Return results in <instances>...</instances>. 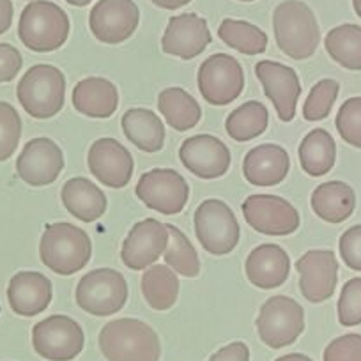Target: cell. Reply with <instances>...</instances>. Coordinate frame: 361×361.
Wrapping results in <instances>:
<instances>
[{
	"mask_svg": "<svg viewBox=\"0 0 361 361\" xmlns=\"http://www.w3.org/2000/svg\"><path fill=\"white\" fill-rule=\"evenodd\" d=\"M275 361H314V360L308 356H305V354L293 353V354H286V356H280L279 360H275Z\"/></svg>",
	"mask_w": 361,
	"mask_h": 361,
	"instance_id": "obj_45",
	"label": "cell"
},
{
	"mask_svg": "<svg viewBox=\"0 0 361 361\" xmlns=\"http://www.w3.org/2000/svg\"><path fill=\"white\" fill-rule=\"evenodd\" d=\"M34 350L48 361H71L85 345L83 329L68 315H50L32 328Z\"/></svg>",
	"mask_w": 361,
	"mask_h": 361,
	"instance_id": "obj_9",
	"label": "cell"
},
{
	"mask_svg": "<svg viewBox=\"0 0 361 361\" xmlns=\"http://www.w3.org/2000/svg\"><path fill=\"white\" fill-rule=\"evenodd\" d=\"M75 298L78 307L87 314L109 317L123 310L126 305L128 282L119 271L99 267L82 276Z\"/></svg>",
	"mask_w": 361,
	"mask_h": 361,
	"instance_id": "obj_6",
	"label": "cell"
},
{
	"mask_svg": "<svg viewBox=\"0 0 361 361\" xmlns=\"http://www.w3.org/2000/svg\"><path fill=\"white\" fill-rule=\"evenodd\" d=\"M290 169L289 152L276 144H262L248 151L243 161V173L250 185L275 186L287 177Z\"/></svg>",
	"mask_w": 361,
	"mask_h": 361,
	"instance_id": "obj_23",
	"label": "cell"
},
{
	"mask_svg": "<svg viewBox=\"0 0 361 361\" xmlns=\"http://www.w3.org/2000/svg\"><path fill=\"white\" fill-rule=\"evenodd\" d=\"M66 2L71 6H76V8H83V6H89L92 0H66Z\"/></svg>",
	"mask_w": 361,
	"mask_h": 361,
	"instance_id": "obj_46",
	"label": "cell"
},
{
	"mask_svg": "<svg viewBox=\"0 0 361 361\" xmlns=\"http://www.w3.org/2000/svg\"><path fill=\"white\" fill-rule=\"evenodd\" d=\"M41 262L61 276L75 275L89 264L92 243L89 234L66 221L48 224L39 243Z\"/></svg>",
	"mask_w": 361,
	"mask_h": 361,
	"instance_id": "obj_3",
	"label": "cell"
},
{
	"mask_svg": "<svg viewBox=\"0 0 361 361\" xmlns=\"http://www.w3.org/2000/svg\"><path fill=\"white\" fill-rule=\"evenodd\" d=\"M195 234L211 255H227L239 243V224L234 211L224 200H204L193 216Z\"/></svg>",
	"mask_w": 361,
	"mask_h": 361,
	"instance_id": "obj_7",
	"label": "cell"
},
{
	"mask_svg": "<svg viewBox=\"0 0 361 361\" xmlns=\"http://www.w3.org/2000/svg\"><path fill=\"white\" fill-rule=\"evenodd\" d=\"M245 220L264 235H290L300 228L301 218L289 200L276 195H252L243 202Z\"/></svg>",
	"mask_w": 361,
	"mask_h": 361,
	"instance_id": "obj_12",
	"label": "cell"
},
{
	"mask_svg": "<svg viewBox=\"0 0 361 361\" xmlns=\"http://www.w3.org/2000/svg\"><path fill=\"white\" fill-rule=\"evenodd\" d=\"M322 357L324 361H361V335L349 333L331 340Z\"/></svg>",
	"mask_w": 361,
	"mask_h": 361,
	"instance_id": "obj_39",
	"label": "cell"
},
{
	"mask_svg": "<svg viewBox=\"0 0 361 361\" xmlns=\"http://www.w3.org/2000/svg\"><path fill=\"white\" fill-rule=\"evenodd\" d=\"M22 109L34 119H51L66 102V76L51 64H36L16 87Z\"/></svg>",
	"mask_w": 361,
	"mask_h": 361,
	"instance_id": "obj_5",
	"label": "cell"
},
{
	"mask_svg": "<svg viewBox=\"0 0 361 361\" xmlns=\"http://www.w3.org/2000/svg\"><path fill=\"white\" fill-rule=\"evenodd\" d=\"M138 23L140 11L133 0H98L89 15L90 32L105 44L130 39L137 32Z\"/></svg>",
	"mask_w": 361,
	"mask_h": 361,
	"instance_id": "obj_13",
	"label": "cell"
},
{
	"mask_svg": "<svg viewBox=\"0 0 361 361\" xmlns=\"http://www.w3.org/2000/svg\"><path fill=\"white\" fill-rule=\"evenodd\" d=\"M245 271L250 283L259 289H276L289 279L290 259L282 246L267 243L250 252Z\"/></svg>",
	"mask_w": 361,
	"mask_h": 361,
	"instance_id": "obj_22",
	"label": "cell"
},
{
	"mask_svg": "<svg viewBox=\"0 0 361 361\" xmlns=\"http://www.w3.org/2000/svg\"><path fill=\"white\" fill-rule=\"evenodd\" d=\"M312 209L321 220L328 224H342L356 207V193L347 183L328 180L322 183L312 193Z\"/></svg>",
	"mask_w": 361,
	"mask_h": 361,
	"instance_id": "obj_26",
	"label": "cell"
},
{
	"mask_svg": "<svg viewBox=\"0 0 361 361\" xmlns=\"http://www.w3.org/2000/svg\"><path fill=\"white\" fill-rule=\"evenodd\" d=\"M54 298L48 276L37 271H20L9 280L8 301L11 310L22 317H36L47 310Z\"/></svg>",
	"mask_w": 361,
	"mask_h": 361,
	"instance_id": "obj_21",
	"label": "cell"
},
{
	"mask_svg": "<svg viewBox=\"0 0 361 361\" xmlns=\"http://www.w3.org/2000/svg\"><path fill=\"white\" fill-rule=\"evenodd\" d=\"M335 124L345 144L361 149V96L349 98L340 106Z\"/></svg>",
	"mask_w": 361,
	"mask_h": 361,
	"instance_id": "obj_37",
	"label": "cell"
},
{
	"mask_svg": "<svg viewBox=\"0 0 361 361\" xmlns=\"http://www.w3.org/2000/svg\"><path fill=\"white\" fill-rule=\"evenodd\" d=\"M218 36L227 47L245 55L264 54L267 48L266 32L257 25L243 22V20H224L218 27Z\"/></svg>",
	"mask_w": 361,
	"mask_h": 361,
	"instance_id": "obj_33",
	"label": "cell"
},
{
	"mask_svg": "<svg viewBox=\"0 0 361 361\" xmlns=\"http://www.w3.org/2000/svg\"><path fill=\"white\" fill-rule=\"evenodd\" d=\"M260 340L271 349H282L305 331V310L289 296H273L262 305L257 317Z\"/></svg>",
	"mask_w": 361,
	"mask_h": 361,
	"instance_id": "obj_8",
	"label": "cell"
},
{
	"mask_svg": "<svg viewBox=\"0 0 361 361\" xmlns=\"http://www.w3.org/2000/svg\"><path fill=\"white\" fill-rule=\"evenodd\" d=\"M329 57L349 71H361V27L343 23L329 30L324 37Z\"/></svg>",
	"mask_w": 361,
	"mask_h": 361,
	"instance_id": "obj_31",
	"label": "cell"
},
{
	"mask_svg": "<svg viewBox=\"0 0 361 361\" xmlns=\"http://www.w3.org/2000/svg\"><path fill=\"white\" fill-rule=\"evenodd\" d=\"M73 105L80 114L94 119H109L119 106V92L110 80L90 76L73 89Z\"/></svg>",
	"mask_w": 361,
	"mask_h": 361,
	"instance_id": "obj_24",
	"label": "cell"
},
{
	"mask_svg": "<svg viewBox=\"0 0 361 361\" xmlns=\"http://www.w3.org/2000/svg\"><path fill=\"white\" fill-rule=\"evenodd\" d=\"M180 163L200 179H218L231 166V151L213 135H195L183 142L179 149Z\"/></svg>",
	"mask_w": 361,
	"mask_h": 361,
	"instance_id": "obj_19",
	"label": "cell"
},
{
	"mask_svg": "<svg viewBox=\"0 0 361 361\" xmlns=\"http://www.w3.org/2000/svg\"><path fill=\"white\" fill-rule=\"evenodd\" d=\"M336 144L335 138L322 128H315L301 140L300 163L305 172L312 177H322L335 166Z\"/></svg>",
	"mask_w": 361,
	"mask_h": 361,
	"instance_id": "obj_29",
	"label": "cell"
},
{
	"mask_svg": "<svg viewBox=\"0 0 361 361\" xmlns=\"http://www.w3.org/2000/svg\"><path fill=\"white\" fill-rule=\"evenodd\" d=\"M340 92V83L336 80L324 78L315 83L308 92V98L303 106V117L308 123H317L326 119L335 105Z\"/></svg>",
	"mask_w": 361,
	"mask_h": 361,
	"instance_id": "obj_35",
	"label": "cell"
},
{
	"mask_svg": "<svg viewBox=\"0 0 361 361\" xmlns=\"http://www.w3.org/2000/svg\"><path fill=\"white\" fill-rule=\"evenodd\" d=\"M23 66V57L9 43H0V83H8L18 76Z\"/></svg>",
	"mask_w": 361,
	"mask_h": 361,
	"instance_id": "obj_41",
	"label": "cell"
},
{
	"mask_svg": "<svg viewBox=\"0 0 361 361\" xmlns=\"http://www.w3.org/2000/svg\"><path fill=\"white\" fill-rule=\"evenodd\" d=\"M138 199L158 213L177 214L190 199V186L179 172L172 169H152L142 173L135 188Z\"/></svg>",
	"mask_w": 361,
	"mask_h": 361,
	"instance_id": "obj_11",
	"label": "cell"
},
{
	"mask_svg": "<svg viewBox=\"0 0 361 361\" xmlns=\"http://www.w3.org/2000/svg\"><path fill=\"white\" fill-rule=\"evenodd\" d=\"M269 124V112L260 102H248L232 110L225 121L228 137L235 142H250L260 137Z\"/></svg>",
	"mask_w": 361,
	"mask_h": 361,
	"instance_id": "obj_32",
	"label": "cell"
},
{
	"mask_svg": "<svg viewBox=\"0 0 361 361\" xmlns=\"http://www.w3.org/2000/svg\"><path fill=\"white\" fill-rule=\"evenodd\" d=\"M273 30L280 50L294 61L312 57L321 43L314 11L301 0H286L273 13Z\"/></svg>",
	"mask_w": 361,
	"mask_h": 361,
	"instance_id": "obj_2",
	"label": "cell"
},
{
	"mask_svg": "<svg viewBox=\"0 0 361 361\" xmlns=\"http://www.w3.org/2000/svg\"><path fill=\"white\" fill-rule=\"evenodd\" d=\"M98 343L109 361H159L161 356L158 333L138 319L106 322L99 331Z\"/></svg>",
	"mask_w": 361,
	"mask_h": 361,
	"instance_id": "obj_1",
	"label": "cell"
},
{
	"mask_svg": "<svg viewBox=\"0 0 361 361\" xmlns=\"http://www.w3.org/2000/svg\"><path fill=\"white\" fill-rule=\"evenodd\" d=\"M71 23L61 6L50 0H32L25 6L18 22V37L29 50L50 54L68 41Z\"/></svg>",
	"mask_w": 361,
	"mask_h": 361,
	"instance_id": "obj_4",
	"label": "cell"
},
{
	"mask_svg": "<svg viewBox=\"0 0 361 361\" xmlns=\"http://www.w3.org/2000/svg\"><path fill=\"white\" fill-rule=\"evenodd\" d=\"M338 321L345 328L361 324V279H350L342 287L338 298Z\"/></svg>",
	"mask_w": 361,
	"mask_h": 361,
	"instance_id": "obj_38",
	"label": "cell"
},
{
	"mask_svg": "<svg viewBox=\"0 0 361 361\" xmlns=\"http://www.w3.org/2000/svg\"><path fill=\"white\" fill-rule=\"evenodd\" d=\"M128 140L144 152H158L165 145V124L152 110L130 109L121 121Z\"/></svg>",
	"mask_w": 361,
	"mask_h": 361,
	"instance_id": "obj_27",
	"label": "cell"
},
{
	"mask_svg": "<svg viewBox=\"0 0 361 361\" xmlns=\"http://www.w3.org/2000/svg\"><path fill=\"white\" fill-rule=\"evenodd\" d=\"M142 294L152 310H169L179 298V279L166 264H152L142 276Z\"/></svg>",
	"mask_w": 361,
	"mask_h": 361,
	"instance_id": "obj_30",
	"label": "cell"
},
{
	"mask_svg": "<svg viewBox=\"0 0 361 361\" xmlns=\"http://www.w3.org/2000/svg\"><path fill=\"white\" fill-rule=\"evenodd\" d=\"M199 90L209 105L225 106L241 96L245 73L238 59L227 54H214L199 69Z\"/></svg>",
	"mask_w": 361,
	"mask_h": 361,
	"instance_id": "obj_10",
	"label": "cell"
},
{
	"mask_svg": "<svg viewBox=\"0 0 361 361\" xmlns=\"http://www.w3.org/2000/svg\"><path fill=\"white\" fill-rule=\"evenodd\" d=\"M64 169L62 149L51 138H32L25 144L16 159V172L29 186H48Z\"/></svg>",
	"mask_w": 361,
	"mask_h": 361,
	"instance_id": "obj_15",
	"label": "cell"
},
{
	"mask_svg": "<svg viewBox=\"0 0 361 361\" xmlns=\"http://www.w3.org/2000/svg\"><path fill=\"white\" fill-rule=\"evenodd\" d=\"M22 138V117L8 102H0V161H8Z\"/></svg>",
	"mask_w": 361,
	"mask_h": 361,
	"instance_id": "obj_36",
	"label": "cell"
},
{
	"mask_svg": "<svg viewBox=\"0 0 361 361\" xmlns=\"http://www.w3.org/2000/svg\"><path fill=\"white\" fill-rule=\"evenodd\" d=\"M300 289L310 303H322L335 294L338 262L331 250H310L296 262Z\"/></svg>",
	"mask_w": 361,
	"mask_h": 361,
	"instance_id": "obj_17",
	"label": "cell"
},
{
	"mask_svg": "<svg viewBox=\"0 0 361 361\" xmlns=\"http://www.w3.org/2000/svg\"><path fill=\"white\" fill-rule=\"evenodd\" d=\"M207 361H250V349L245 342H232L216 350Z\"/></svg>",
	"mask_w": 361,
	"mask_h": 361,
	"instance_id": "obj_42",
	"label": "cell"
},
{
	"mask_svg": "<svg viewBox=\"0 0 361 361\" xmlns=\"http://www.w3.org/2000/svg\"><path fill=\"white\" fill-rule=\"evenodd\" d=\"M343 264L354 271H361V225L347 228L338 243Z\"/></svg>",
	"mask_w": 361,
	"mask_h": 361,
	"instance_id": "obj_40",
	"label": "cell"
},
{
	"mask_svg": "<svg viewBox=\"0 0 361 361\" xmlns=\"http://www.w3.org/2000/svg\"><path fill=\"white\" fill-rule=\"evenodd\" d=\"M13 16H15V8L11 0H0V36L11 29Z\"/></svg>",
	"mask_w": 361,
	"mask_h": 361,
	"instance_id": "obj_43",
	"label": "cell"
},
{
	"mask_svg": "<svg viewBox=\"0 0 361 361\" xmlns=\"http://www.w3.org/2000/svg\"><path fill=\"white\" fill-rule=\"evenodd\" d=\"M211 41L213 37L206 20L195 13H183L169 20L161 37V48L166 55L190 61L199 57Z\"/></svg>",
	"mask_w": 361,
	"mask_h": 361,
	"instance_id": "obj_20",
	"label": "cell"
},
{
	"mask_svg": "<svg viewBox=\"0 0 361 361\" xmlns=\"http://www.w3.org/2000/svg\"><path fill=\"white\" fill-rule=\"evenodd\" d=\"M61 199L66 209L83 224H92L99 220L109 206L105 193L85 177H73L66 180Z\"/></svg>",
	"mask_w": 361,
	"mask_h": 361,
	"instance_id": "obj_25",
	"label": "cell"
},
{
	"mask_svg": "<svg viewBox=\"0 0 361 361\" xmlns=\"http://www.w3.org/2000/svg\"><path fill=\"white\" fill-rule=\"evenodd\" d=\"M151 2L154 6H158V8L173 11V9H180L183 6H188L192 0H151Z\"/></svg>",
	"mask_w": 361,
	"mask_h": 361,
	"instance_id": "obj_44",
	"label": "cell"
},
{
	"mask_svg": "<svg viewBox=\"0 0 361 361\" xmlns=\"http://www.w3.org/2000/svg\"><path fill=\"white\" fill-rule=\"evenodd\" d=\"M255 75L262 83L267 98L275 105L282 123H290L296 117L298 102L301 96L300 76L290 66L275 61H260L255 66Z\"/></svg>",
	"mask_w": 361,
	"mask_h": 361,
	"instance_id": "obj_14",
	"label": "cell"
},
{
	"mask_svg": "<svg viewBox=\"0 0 361 361\" xmlns=\"http://www.w3.org/2000/svg\"><path fill=\"white\" fill-rule=\"evenodd\" d=\"M169 231L166 225L154 218H145L133 225L128 238L124 239L121 259L124 266L133 271L147 269L166 252Z\"/></svg>",
	"mask_w": 361,
	"mask_h": 361,
	"instance_id": "obj_16",
	"label": "cell"
},
{
	"mask_svg": "<svg viewBox=\"0 0 361 361\" xmlns=\"http://www.w3.org/2000/svg\"><path fill=\"white\" fill-rule=\"evenodd\" d=\"M90 173L109 188H124L133 176V156L116 138H99L87 154Z\"/></svg>",
	"mask_w": 361,
	"mask_h": 361,
	"instance_id": "obj_18",
	"label": "cell"
},
{
	"mask_svg": "<svg viewBox=\"0 0 361 361\" xmlns=\"http://www.w3.org/2000/svg\"><path fill=\"white\" fill-rule=\"evenodd\" d=\"M239 2H253V0H239Z\"/></svg>",
	"mask_w": 361,
	"mask_h": 361,
	"instance_id": "obj_48",
	"label": "cell"
},
{
	"mask_svg": "<svg viewBox=\"0 0 361 361\" xmlns=\"http://www.w3.org/2000/svg\"><path fill=\"white\" fill-rule=\"evenodd\" d=\"M166 231H169V246L165 252V264L179 275L195 279L200 273V259L197 250L193 248L185 232H180L177 227L166 224Z\"/></svg>",
	"mask_w": 361,
	"mask_h": 361,
	"instance_id": "obj_34",
	"label": "cell"
},
{
	"mask_svg": "<svg viewBox=\"0 0 361 361\" xmlns=\"http://www.w3.org/2000/svg\"><path fill=\"white\" fill-rule=\"evenodd\" d=\"M353 8L356 11V15L361 18V0H353Z\"/></svg>",
	"mask_w": 361,
	"mask_h": 361,
	"instance_id": "obj_47",
	"label": "cell"
},
{
	"mask_svg": "<svg viewBox=\"0 0 361 361\" xmlns=\"http://www.w3.org/2000/svg\"><path fill=\"white\" fill-rule=\"evenodd\" d=\"M158 109L166 124L176 131H188L202 119V109L190 92L180 87H169L158 96Z\"/></svg>",
	"mask_w": 361,
	"mask_h": 361,
	"instance_id": "obj_28",
	"label": "cell"
}]
</instances>
